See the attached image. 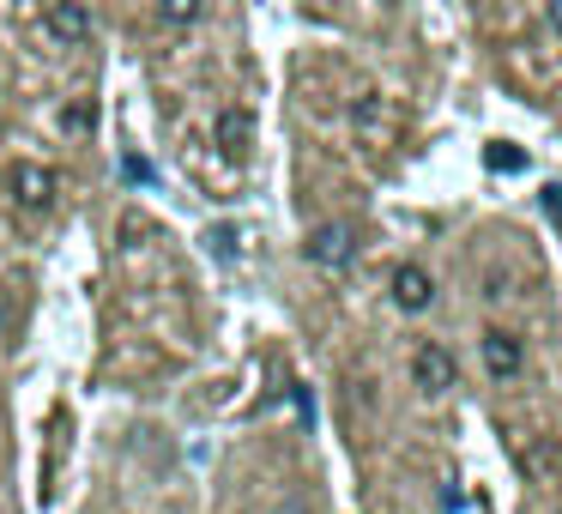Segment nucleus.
<instances>
[{
    "label": "nucleus",
    "mask_w": 562,
    "mask_h": 514,
    "mask_svg": "<svg viewBox=\"0 0 562 514\" xmlns=\"http://www.w3.org/2000/svg\"><path fill=\"white\" fill-rule=\"evenodd\" d=\"M303 255L315 260V267H345V260L357 255V231L351 224H321V231H308Z\"/></svg>",
    "instance_id": "nucleus-1"
},
{
    "label": "nucleus",
    "mask_w": 562,
    "mask_h": 514,
    "mask_svg": "<svg viewBox=\"0 0 562 514\" xmlns=\"http://www.w3.org/2000/svg\"><path fill=\"white\" fill-rule=\"evenodd\" d=\"M13 194H19V206L43 212V206H55L61 182H55V170H49V164H13Z\"/></svg>",
    "instance_id": "nucleus-2"
},
{
    "label": "nucleus",
    "mask_w": 562,
    "mask_h": 514,
    "mask_svg": "<svg viewBox=\"0 0 562 514\" xmlns=\"http://www.w3.org/2000/svg\"><path fill=\"white\" fill-rule=\"evenodd\" d=\"M412 376H417V388L424 393H448L453 388V357H448V345H417L412 351Z\"/></svg>",
    "instance_id": "nucleus-3"
},
{
    "label": "nucleus",
    "mask_w": 562,
    "mask_h": 514,
    "mask_svg": "<svg viewBox=\"0 0 562 514\" xmlns=\"http://www.w3.org/2000/svg\"><path fill=\"white\" fill-rule=\"evenodd\" d=\"M484 369H490L496 381L520 376V369H526V345L514 339L508 327H490V333H484Z\"/></svg>",
    "instance_id": "nucleus-4"
},
{
    "label": "nucleus",
    "mask_w": 562,
    "mask_h": 514,
    "mask_svg": "<svg viewBox=\"0 0 562 514\" xmlns=\"http://www.w3.org/2000/svg\"><path fill=\"white\" fill-rule=\"evenodd\" d=\"M393 303H400L405 315H424V309L436 303V279H429L424 267H412V260H405V267L393 272Z\"/></svg>",
    "instance_id": "nucleus-5"
},
{
    "label": "nucleus",
    "mask_w": 562,
    "mask_h": 514,
    "mask_svg": "<svg viewBox=\"0 0 562 514\" xmlns=\"http://www.w3.org/2000/svg\"><path fill=\"white\" fill-rule=\"evenodd\" d=\"M49 37L55 43H86L91 37V13L79 7V0H55L49 7Z\"/></svg>",
    "instance_id": "nucleus-6"
},
{
    "label": "nucleus",
    "mask_w": 562,
    "mask_h": 514,
    "mask_svg": "<svg viewBox=\"0 0 562 514\" xmlns=\"http://www.w3.org/2000/svg\"><path fill=\"white\" fill-rule=\"evenodd\" d=\"M248 139H255V122H248V110H224L218 115V152L231 164L248 158Z\"/></svg>",
    "instance_id": "nucleus-7"
},
{
    "label": "nucleus",
    "mask_w": 562,
    "mask_h": 514,
    "mask_svg": "<svg viewBox=\"0 0 562 514\" xmlns=\"http://www.w3.org/2000/svg\"><path fill=\"white\" fill-rule=\"evenodd\" d=\"M164 25H194L200 13H206V0H158Z\"/></svg>",
    "instance_id": "nucleus-8"
},
{
    "label": "nucleus",
    "mask_w": 562,
    "mask_h": 514,
    "mask_svg": "<svg viewBox=\"0 0 562 514\" xmlns=\"http://www.w3.org/2000/svg\"><path fill=\"white\" fill-rule=\"evenodd\" d=\"M61 127L67 134H91V127H98V110H91V103H74V110H61Z\"/></svg>",
    "instance_id": "nucleus-9"
},
{
    "label": "nucleus",
    "mask_w": 562,
    "mask_h": 514,
    "mask_svg": "<svg viewBox=\"0 0 562 514\" xmlns=\"http://www.w3.org/2000/svg\"><path fill=\"white\" fill-rule=\"evenodd\" d=\"M236 243H243V231H236V224H218V231H212V248H218V260H236Z\"/></svg>",
    "instance_id": "nucleus-10"
},
{
    "label": "nucleus",
    "mask_w": 562,
    "mask_h": 514,
    "mask_svg": "<svg viewBox=\"0 0 562 514\" xmlns=\"http://www.w3.org/2000/svg\"><path fill=\"white\" fill-rule=\"evenodd\" d=\"M520 152H514V146H490V170H520Z\"/></svg>",
    "instance_id": "nucleus-11"
},
{
    "label": "nucleus",
    "mask_w": 562,
    "mask_h": 514,
    "mask_svg": "<svg viewBox=\"0 0 562 514\" xmlns=\"http://www.w3.org/2000/svg\"><path fill=\"white\" fill-rule=\"evenodd\" d=\"M122 176L127 182H151V164L146 158H122Z\"/></svg>",
    "instance_id": "nucleus-12"
},
{
    "label": "nucleus",
    "mask_w": 562,
    "mask_h": 514,
    "mask_svg": "<svg viewBox=\"0 0 562 514\" xmlns=\"http://www.w3.org/2000/svg\"><path fill=\"white\" fill-rule=\"evenodd\" d=\"M544 212H550V219H562V182L544 188Z\"/></svg>",
    "instance_id": "nucleus-13"
},
{
    "label": "nucleus",
    "mask_w": 562,
    "mask_h": 514,
    "mask_svg": "<svg viewBox=\"0 0 562 514\" xmlns=\"http://www.w3.org/2000/svg\"><path fill=\"white\" fill-rule=\"evenodd\" d=\"M550 25H557V37H562V0H550Z\"/></svg>",
    "instance_id": "nucleus-14"
}]
</instances>
